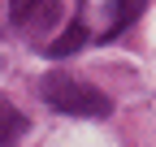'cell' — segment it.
I'll use <instances>...</instances> for the list:
<instances>
[{"mask_svg":"<svg viewBox=\"0 0 156 147\" xmlns=\"http://www.w3.org/2000/svg\"><path fill=\"white\" fill-rule=\"evenodd\" d=\"M143 0H108V26H104V39H113V35H122L134 17H139Z\"/></svg>","mask_w":156,"mask_h":147,"instance_id":"cell-3","label":"cell"},{"mask_svg":"<svg viewBox=\"0 0 156 147\" xmlns=\"http://www.w3.org/2000/svg\"><path fill=\"white\" fill-rule=\"evenodd\" d=\"M39 95H44V104H52L56 113H69V117H108L113 113V104H108L104 91L69 78L65 69L44 74V78H39Z\"/></svg>","mask_w":156,"mask_h":147,"instance_id":"cell-1","label":"cell"},{"mask_svg":"<svg viewBox=\"0 0 156 147\" xmlns=\"http://www.w3.org/2000/svg\"><path fill=\"white\" fill-rule=\"evenodd\" d=\"M26 125H30V121H26L22 113H17V108H13L5 95H0V143H13V138H22V134H26Z\"/></svg>","mask_w":156,"mask_h":147,"instance_id":"cell-4","label":"cell"},{"mask_svg":"<svg viewBox=\"0 0 156 147\" xmlns=\"http://www.w3.org/2000/svg\"><path fill=\"white\" fill-rule=\"evenodd\" d=\"M83 43H87V26L83 22H69V30L61 35V39L48 43V56H69V52H78Z\"/></svg>","mask_w":156,"mask_h":147,"instance_id":"cell-5","label":"cell"},{"mask_svg":"<svg viewBox=\"0 0 156 147\" xmlns=\"http://www.w3.org/2000/svg\"><path fill=\"white\" fill-rule=\"evenodd\" d=\"M56 17H61V0H9V22L26 35L56 26Z\"/></svg>","mask_w":156,"mask_h":147,"instance_id":"cell-2","label":"cell"}]
</instances>
